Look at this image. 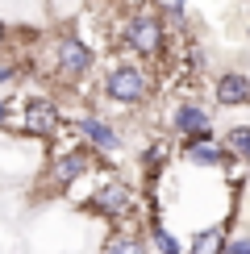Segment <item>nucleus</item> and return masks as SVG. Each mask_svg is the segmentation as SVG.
<instances>
[{
	"label": "nucleus",
	"instance_id": "1",
	"mask_svg": "<svg viewBox=\"0 0 250 254\" xmlns=\"http://www.w3.org/2000/svg\"><path fill=\"white\" fill-rule=\"evenodd\" d=\"M167 42H171V29H167V17L154 4H133L117 25V46L129 59L150 63V67L167 55Z\"/></svg>",
	"mask_w": 250,
	"mask_h": 254
},
{
	"label": "nucleus",
	"instance_id": "2",
	"mask_svg": "<svg viewBox=\"0 0 250 254\" xmlns=\"http://www.w3.org/2000/svg\"><path fill=\"white\" fill-rule=\"evenodd\" d=\"M154 96H159V75L150 63L121 59L100 75V100L113 109H146Z\"/></svg>",
	"mask_w": 250,
	"mask_h": 254
},
{
	"label": "nucleus",
	"instance_id": "3",
	"mask_svg": "<svg viewBox=\"0 0 250 254\" xmlns=\"http://www.w3.org/2000/svg\"><path fill=\"white\" fill-rule=\"evenodd\" d=\"M138 204H142V200H138V188H133L129 179H121V175L100 179L96 192L83 200V208H88L92 217L109 221V225H125V221H133V217H138Z\"/></svg>",
	"mask_w": 250,
	"mask_h": 254
},
{
	"label": "nucleus",
	"instance_id": "4",
	"mask_svg": "<svg viewBox=\"0 0 250 254\" xmlns=\"http://www.w3.org/2000/svg\"><path fill=\"white\" fill-rule=\"evenodd\" d=\"M92 71H96V50L79 34H59L55 46H50V75L67 88H79Z\"/></svg>",
	"mask_w": 250,
	"mask_h": 254
},
{
	"label": "nucleus",
	"instance_id": "5",
	"mask_svg": "<svg viewBox=\"0 0 250 254\" xmlns=\"http://www.w3.org/2000/svg\"><path fill=\"white\" fill-rule=\"evenodd\" d=\"M62 129H67V113L59 109L55 96H42V92L25 96V104H21V133L38 137V142H55V137H62Z\"/></svg>",
	"mask_w": 250,
	"mask_h": 254
},
{
	"label": "nucleus",
	"instance_id": "6",
	"mask_svg": "<svg viewBox=\"0 0 250 254\" xmlns=\"http://www.w3.org/2000/svg\"><path fill=\"white\" fill-rule=\"evenodd\" d=\"M100 167V154L92 150V146H67L59 158H50V167H46V179H50V188H59V192H67V188H75V179L83 175H92Z\"/></svg>",
	"mask_w": 250,
	"mask_h": 254
},
{
	"label": "nucleus",
	"instance_id": "7",
	"mask_svg": "<svg viewBox=\"0 0 250 254\" xmlns=\"http://www.w3.org/2000/svg\"><path fill=\"white\" fill-rule=\"evenodd\" d=\"M71 129H75V137L83 146H92L100 158L104 154H117L121 150V129L113 125L109 117H100V113H75V117L67 121Z\"/></svg>",
	"mask_w": 250,
	"mask_h": 254
},
{
	"label": "nucleus",
	"instance_id": "8",
	"mask_svg": "<svg viewBox=\"0 0 250 254\" xmlns=\"http://www.w3.org/2000/svg\"><path fill=\"white\" fill-rule=\"evenodd\" d=\"M167 125H171V133L180 137V142H192V137H217L213 113H208L204 104H196V100H180L171 109V117H167Z\"/></svg>",
	"mask_w": 250,
	"mask_h": 254
},
{
	"label": "nucleus",
	"instance_id": "9",
	"mask_svg": "<svg viewBox=\"0 0 250 254\" xmlns=\"http://www.w3.org/2000/svg\"><path fill=\"white\" fill-rule=\"evenodd\" d=\"M213 100L221 109H242V104H250V75H242V71H221L213 79Z\"/></svg>",
	"mask_w": 250,
	"mask_h": 254
},
{
	"label": "nucleus",
	"instance_id": "10",
	"mask_svg": "<svg viewBox=\"0 0 250 254\" xmlns=\"http://www.w3.org/2000/svg\"><path fill=\"white\" fill-rule=\"evenodd\" d=\"M180 158L192 163V167H225V163H234L229 150L217 142V137H192V142H184L180 146Z\"/></svg>",
	"mask_w": 250,
	"mask_h": 254
},
{
	"label": "nucleus",
	"instance_id": "11",
	"mask_svg": "<svg viewBox=\"0 0 250 254\" xmlns=\"http://www.w3.org/2000/svg\"><path fill=\"white\" fill-rule=\"evenodd\" d=\"M146 242H150V254H184L188 250L184 242L159 221V208L154 204H150V213H146Z\"/></svg>",
	"mask_w": 250,
	"mask_h": 254
},
{
	"label": "nucleus",
	"instance_id": "12",
	"mask_svg": "<svg viewBox=\"0 0 250 254\" xmlns=\"http://www.w3.org/2000/svg\"><path fill=\"white\" fill-rule=\"evenodd\" d=\"M225 242H229L225 225H204V229H196L192 246H188L184 254H225Z\"/></svg>",
	"mask_w": 250,
	"mask_h": 254
},
{
	"label": "nucleus",
	"instance_id": "13",
	"mask_svg": "<svg viewBox=\"0 0 250 254\" xmlns=\"http://www.w3.org/2000/svg\"><path fill=\"white\" fill-rule=\"evenodd\" d=\"M100 254H150V242H146V234H133V229H121V234L104 238Z\"/></svg>",
	"mask_w": 250,
	"mask_h": 254
},
{
	"label": "nucleus",
	"instance_id": "14",
	"mask_svg": "<svg viewBox=\"0 0 250 254\" xmlns=\"http://www.w3.org/2000/svg\"><path fill=\"white\" fill-rule=\"evenodd\" d=\"M167 158H171V146H167V142H150V146L142 150V171H146V179H150V184L159 179V171H163Z\"/></svg>",
	"mask_w": 250,
	"mask_h": 254
},
{
	"label": "nucleus",
	"instance_id": "15",
	"mask_svg": "<svg viewBox=\"0 0 250 254\" xmlns=\"http://www.w3.org/2000/svg\"><path fill=\"white\" fill-rule=\"evenodd\" d=\"M225 150H229V158H246L250 163V125H234V129L225 133Z\"/></svg>",
	"mask_w": 250,
	"mask_h": 254
},
{
	"label": "nucleus",
	"instance_id": "16",
	"mask_svg": "<svg viewBox=\"0 0 250 254\" xmlns=\"http://www.w3.org/2000/svg\"><path fill=\"white\" fill-rule=\"evenodd\" d=\"M225 254H250V238H229L225 242Z\"/></svg>",
	"mask_w": 250,
	"mask_h": 254
},
{
	"label": "nucleus",
	"instance_id": "17",
	"mask_svg": "<svg viewBox=\"0 0 250 254\" xmlns=\"http://www.w3.org/2000/svg\"><path fill=\"white\" fill-rule=\"evenodd\" d=\"M8 121H13V100L0 96V129H8Z\"/></svg>",
	"mask_w": 250,
	"mask_h": 254
},
{
	"label": "nucleus",
	"instance_id": "18",
	"mask_svg": "<svg viewBox=\"0 0 250 254\" xmlns=\"http://www.w3.org/2000/svg\"><path fill=\"white\" fill-rule=\"evenodd\" d=\"M8 46H13V29H8V21L0 17V55H4Z\"/></svg>",
	"mask_w": 250,
	"mask_h": 254
},
{
	"label": "nucleus",
	"instance_id": "19",
	"mask_svg": "<svg viewBox=\"0 0 250 254\" xmlns=\"http://www.w3.org/2000/svg\"><path fill=\"white\" fill-rule=\"evenodd\" d=\"M13 79H17V67H13V63H0V88L13 83Z\"/></svg>",
	"mask_w": 250,
	"mask_h": 254
},
{
	"label": "nucleus",
	"instance_id": "20",
	"mask_svg": "<svg viewBox=\"0 0 250 254\" xmlns=\"http://www.w3.org/2000/svg\"><path fill=\"white\" fill-rule=\"evenodd\" d=\"M138 4H154V0H138Z\"/></svg>",
	"mask_w": 250,
	"mask_h": 254
}]
</instances>
